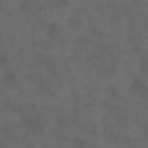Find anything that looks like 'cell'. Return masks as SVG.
<instances>
[{
    "label": "cell",
    "mask_w": 148,
    "mask_h": 148,
    "mask_svg": "<svg viewBox=\"0 0 148 148\" xmlns=\"http://www.w3.org/2000/svg\"><path fill=\"white\" fill-rule=\"evenodd\" d=\"M58 5H60V7H65V5H67V0H58Z\"/></svg>",
    "instance_id": "52a82bcc"
},
{
    "label": "cell",
    "mask_w": 148,
    "mask_h": 148,
    "mask_svg": "<svg viewBox=\"0 0 148 148\" xmlns=\"http://www.w3.org/2000/svg\"><path fill=\"white\" fill-rule=\"evenodd\" d=\"M2 86L9 88V90L18 88V76H16L14 72H5V74H2Z\"/></svg>",
    "instance_id": "3957f363"
},
{
    "label": "cell",
    "mask_w": 148,
    "mask_h": 148,
    "mask_svg": "<svg viewBox=\"0 0 148 148\" xmlns=\"http://www.w3.org/2000/svg\"><path fill=\"white\" fill-rule=\"evenodd\" d=\"M130 92L139 95V97H148V83L141 79V76H134L130 81Z\"/></svg>",
    "instance_id": "7a4b0ae2"
},
{
    "label": "cell",
    "mask_w": 148,
    "mask_h": 148,
    "mask_svg": "<svg viewBox=\"0 0 148 148\" xmlns=\"http://www.w3.org/2000/svg\"><path fill=\"white\" fill-rule=\"evenodd\" d=\"M58 35H60V25H58V23H53V21H51V23H46V37H49V39H56Z\"/></svg>",
    "instance_id": "277c9868"
},
{
    "label": "cell",
    "mask_w": 148,
    "mask_h": 148,
    "mask_svg": "<svg viewBox=\"0 0 148 148\" xmlns=\"http://www.w3.org/2000/svg\"><path fill=\"white\" fill-rule=\"evenodd\" d=\"M21 125H23L28 132H32V134H42V132H44V120H42L37 113L23 116V118H21Z\"/></svg>",
    "instance_id": "6da1fadb"
},
{
    "label": "cell",
    "mask_w": 148,
    "mask_h": 148,
    "mask_svg": "<svg viewBox=\"0 0 148 148\" xmlns=\"http://www.w3.org/2000/svg\"><path fill=\"white\" fill-rule=\"evenodd\" d=\"M106 92H109L111 97H120V88H118V86H106Z\"/></svg>",
    "instance_id": "5b68a950"
},
{
    "label": "cell",
    "mask_w": 148,
    "mask_h": 148,
    "mask_svg": "<svg viewBox=\"0 0 148 148\" xmlns=\"http://www.w3.org/2000/svg\"><path fill=\"white\" fill-rule=\"evenodd\" d=\"M0 67H7V56L0 53Z\"/></svg>",
    "instance_id": "8992f818"
}]
</instances>
